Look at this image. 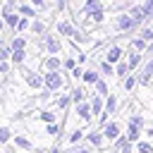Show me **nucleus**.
<instances>
[{"label": "nucleus", "instance_id": "20e7f679", "mask_svg": "<svg viewBox=\"0 0 153 153\" xmlns=\"http://www.w3.org/2000/svg\"><path fill=\"white\" fill-rule=\"evenodd\" d=\"M41 38H43V43H41V45H43V48H45L50 55H57V53L62 50V41H60L57 36H53V33H45V36H41Z\"/></svg>", "mask_w": 153, "mask_h": 153}, {"label": "nucleus", "instance_id": "2f4dec72", "mask_svg": "<svg viewBox=\"0 0 153 153\" xmlns=\"http://www.w3.org/2000/svg\"><path fill=\"white\" fill-rule=\"evenodd\" d=\"M31 31H33V33H38V36H45V24L36 19V22L31 24Z\"/></svg>", "mask_w": 153, "mask_h": 153}, {"label": "nucleus", "instance_id": "ddd939ff", "mask_svg": "<svg viewBox=\"0 0 153 153\" xmlns=\"http://www.w3.org/2000/svg\"><path fill=\"white\" fill-rule=\"evenodd\" d=\"M117 105H120L117 96H115V93H108V96H105V110H103V112H105V115L110 117V115H112V112L117 110Z\"/></svg>", "mask_w": 153, "mask_h": 153}, {"label": "nucleus", "instance_id": "1a4fd4ad", "mask_svg": "<svg viewBox=\"0 0 153 153\" xmlns=\"http://www.w3.org/2000/svg\"><path fill=\"white\" fill-rule=\"evenodd\" d=\"M141 57H143V55H141V50H134V48H131V50L127 53V65H129V69H131V72H134V69H139Z\"/></svg>", "mask_w": 153, "mask_h": 153}, {"label": "nucleus", "instance_id": "f257e3e1", "mask_svg": "<svg viewBox=\"0 0 153 153\" xmlns=\"http://www.w3.org/2000/svg\"><path fill=\"white\" fill-rule=\"evenodd\" d=\"M141 24L131 17V14H117L115 17V24H112V29L117 31V33H129V31H136Z\"/></svg>", "mask_w": 153, "mask_h": 153}, {"label": "nucleus", "instance_id": "393cba45", "mask_svg": "<svg viewBox=\"0 0 153 153\" xmlns=\"http://www.w3.org/2000/svg\"><path fill=\"white\" fill-rule=\"evenodd\" d=\"M38 120H43L45 124H50V122H57V115H55L53 110H41V112H38Z\"/></svg>", "mask_w": 153, "mask_h": 153}, {"label": "nucleus", "instance_id": "a211bd4d", "mask_svg": "<svg viewBox=\"0 0 153 153\" xmlns=\"http://www.w3.org/2000/svg\"><path fill=\"white\" fill-rule=\"evenodd\" d=\"M98 69H100L103 76H112V74H115V67H112V62H108V60H100V62H98Z\"/></svg>", "mask_w": 153, "mask_h": 153}, {"label": "nucleus", "instance_id": "79ce46f5", "mask_svg": "<svg viewBox=\"0 0 153 153\" xmlns=\"http://www.w3.org/2000/svg\"><path fill=\"white\" fill-rule=\"evenodd\" d=\"M0 72H2V74L10 72V62H7V60H0Z\"/></svg>", "mask_w": 153, "mask_h": 153}, {"label": "nucleus", "instance_id": "cd10ccee", "mask_svg": "<svg viewBox=\"0 0 153 153\" xmlns=\"http://www.w3.org/2000/svg\"><path fill=\"white\" fill-rule=\"evenodd\" d=\"M136 153H153V143L151 141H136Z\"/></svg>", "mask_w": 153, "mask_h": 153}, {"label": "nucleus", "instance_id": "6e6552de", "mask_svg": "<svg viewBox=\"0 0 153 153\" xmlns=\"http://www.w3.org/2000/svg\"><path fill=\"white\" fill-rule=\"evenodd\" d=\"M122 55H124V50H122L120 45H110V48L105 50V60H108V62H112V65L122 62Z\"/></svg>", "mask_w": 153, "mask_h": 153}, {"label": "nucleus", "instance_id": "b1692460", "mask_svg": "<svg viewBox=\"0 0 153 153\" xmlns=\"http://www.w3.org/2000/svg\"><path fill=\"white\" fill-rule=\"evenodd\" d=\"M14 65H24V60H26V53H24V48H17V50H12V57H10Z\"/></svg>", "mask_w": 153, "mask_h": 153}, {"label": "nucleus", "instance_id": "6ab92c4d", "mask_svg": "<svg viewBox=\"0 0 153 153\" xmlns=\"http://www.w3.org/2000/svg\"><path fill=\"white\" fill-rule=\"evenodd\" d=\"M69 93H72V103H74V105H76V103H81V100H86V91H84L81 86H74Z\"/></svg>", "mask_w": 153, "mask_h": 153}, {"label": "nucleus", "instance_id": "a19ab883", "mask_svg": "<svg viewBox=\"0 0 153 153\" xmlns=\"http://www.w3.org/2000/svg\"><path fill=\"white\" fill-rule=\"evenodd\" d=\"M141 72H146V74H151V76H153V60H148V62L143 65V69H141Z\"/></svg>", "mask_w": 153, "mask_h": 153}, {"label": "nucleus", "instance_id": "37998d69", "mask_svg": "<svg viewBox=\"0 0 153 153\" xmlns=\"http://www.w3.org/2000/svg\"><path fill=\"white\" fill-rule=\"evenodd\" d=\"M31 2H33V7H38V10H45V7H48L45 0H31Z\"/></svg>", "mask_w": 153, "mask_h": 153}, {"label": "nucleus", "instance_id": "bb28decb", "mask_svg": "<svg viewBox=\"0 0 153 153\" xmlns=\"http://www.w3.org/2000/svg\"><path fill=\"white\" fill-rule=\"evenodd\" d=\"M131 48H134V50H148V41L141 38V36H139V38H131Z\"/></svg>", "mask_w": 153, "mask_h": 153}, {"label": "nucleus", "instance_id": "c85d7f7f", "mask_svg": "<svg viewBox=\"0 0 153 153\" xmlns=\"http://www.w3.org/2000/svg\"><path fill=\"white\" fill-rule=\"evenodd\" d=\"M129 72H131V69H129L127 62H117V65H115V74H117V76H127Z\"/></svg>", "mask_w": 153, "mask_h": 153}, {"label": "nucleus", "instance_id": "412c9836", "mask_svg": "<svg viewBox=\"0 0 153 153\" xmlns=\"http://www.w3.org/2000/svg\"><path fill=\"white\" fill-rule=\"evenodd\" d=\"M93 93H98V96H108V81H105L103 76L93 84Z\"/></svg>", "mask_w": 153, "mask_h": 153}, {"label": "nucleus", "instance_id": "a878e982", "mask_svg": "<svg viewBox=\"0 0 153 153\" xmlns=\"http://www.w3.org/2000/svg\"><path fill=\"white\" fill-rule=\"evenodd\" d=\"M45 134H50V136H62V127L57 124V122H50V124H45Z\"/></svg>", "mask_w": 153, "mask_h": 153}, {"label": "nucleus", "instance_id": "e433bc0d", "mask_svg": "<svg viewBox=\"0 0 153 153\" xmlns=\"http://www.w3.org/2000/svg\"><path fill=\"white\" fill-rule=\"evenodd\" d=\"M72 153H93V146H76L72 148Z\"/></svg>", "mask_w": 153, "mask_h": 153}, {"label": "nucleus", "instance_id": "72a5a7b5", "mask_svg": "<svg viewBox=\"0 0 153 153\" xmlns=\"http://www.w3.org/2000/svg\"><path fill=\"white\" fill-rule=\"evenodd\" d=\"M76 62H79V60H76V57H65V60H62V67H65V69H69V72H72V69H74V67H76Z\"/></svg>", "mask_w": 153, "mask_h": 153}, {"label": "nucleus", "instance_id": "09e8293b", "mask_svg": "<svg viewBox=\"0 0 153 153\" xmlns=\"http://www.w3.org/2000/svg\"><path fill=\"white\" fill-rule=\"evenodd\" d=\"M151 127H153V122H151Z\"/></svg>", "mask_w": 153, "mask_h": 153}, {"label": "nucleus", "instance_id": "ea45409f", "mask_svg": "<svg viewBox=\"0 0 153 153\" xmlns=\"http://www.w3.org/2000/svg\"><path fill=\"white\" fill-rule=\"evenodd\" d=\"M98 5H100L98 0H86V2H84V12H86V10H93V7H98Z\"/></svg>", "mask_w": 153, "mask_h": 153}, {"label": "nucleus", "instance_id": "473e14b6", "mask_svg": "<svg viewBox=\"0 0 153 153\" xmlns=\"http://www.w3.org/2000/svg\"><path fill=\"white\" fill-rule=\"evenodd\" d=\"M127 122H131V124H136V127H143V124H146L143 115H139V112H136V115H129V120H127Z\"/></svg>", "mask_w": 153, "mask_h": 153}, {"label": "nucleus", "instance_id": "aec40b11", "mask_svg": "<svg viewBox=\"0 0 153 153\" xmlns=\"http://www.w3.org/2000/svg\"><path fill=\"white\" fill-rule=\"evenodd\" d=\"M139 86V74H129L124 76V91H134Z\"/></svg>", "mask_w": 153, "mask_h": 153}, {"label": "nucleus", "instance_id": "4be33fe9", "mask_svg": "<svg viewBox=\"0 0 153 153\" xmlns=\"http://www.w3.org/2000/svg\"><path fill=\"white\" fill-rule=\"evenodd\" d=\"M14 139V134H12V129L10 127H0V146H5V143H10Z\"/></svg>", "mask_w": 153, "mask_h": 153}, {"label": "nucleus", "instance_id": "7ed1b4c3", "mask_svg": "<svg viewBox=\"0 0 153 153\" xmlns=\"http://www.w3.org/2000/svg\"><path fill=\"white\" fill-rule=\"evenodd\" d=\"M100 129H103V134H105V139H108L110 143L124 134V131H122V127H120V122H115V120H108V122H105Z\"/></svg>", "mask_w": 153, "mask_h": 153}, {"label": "nucleus", "instance_id": "c03bdc74", "mask_svg": "<svg viewBox=\"0 0 153 153\" xmlns=\"http://www.w3.org/2000/svg\"><path fill=\"white\" fill-rule=\"evenodd\" d=\"M26 26H29V19H19V26H17V29H19V31H24Z\"/></svg>", "mask_w": 153, "mask_h": 153}, {"label": "nucleus", "instance_id": "423d86ee", "mask_svg": "<svg viewBox=\"0 0 153 153\" xmlns=\"http://www.w3.org/2000/svg\"><path fill=\"white\" fill-rule=\"evenodd\" d=\"M74 110H76V117H79L81 122H91V117H93L91 100H81V103H76V105H74Z\"/></svg>", "mask_w": 153, "mask_h": 153}, {"label": "nucleus", "instance_id": "f03ea898", "mask_svg": "<svg viewBox=\"0 0 153 153\" xmlns=\"http://www.w3.org/2000/svg\"><path fill=\"white\" fill-rule=\"evenodd\" d=\"M43 79H45V88H48V91H53V93L65 88V74H62V69L45 72V74H43Z\"/></svg>", "mask_w": 153, "mask_h": 153}, {"label": "nucleus", "instance_id": "5701e85b", "mask_svg": "<svg viewBox=\"0 0 153 153\" xmlns=\"http://www.w3.org/2000/svg\"><path fill=\"white\" fill-rule=\"evenodd\" d=\"M2 19H5V24L7 26H19V14H12V12H2Z\"/></svg>", "mask_w": 153, "mask_h": 153}, {"label": "nucleus", "instance_id": "7c9ffc66", "mask_svg": "<svg viewBox=\"0 0 153 153\" xmlns=\"http://www.w3.org/2000/svg\"><path fill=\"white\" fill-rule=\"evenodd\" d=\"M10 48H12V50H17V48H26V38H24V36H14L12 43H10Z\"/></svg>", "mask_w": 153, "mask_h": 153}, {"label": "nucleus", "instance_id": "49530a36", "mask_svg": "<svg viewBox=\"0 0 153 153\" xmlns=\"http://www.w3.org/2000/svg\"><path fill=\"white\" fill-rule=\"evenodd\" d=\"M50 153H65V151H60V148L55 146V148H50Z\"/></svg>", "mask_w": 153, "mask_h": 153}, {"label": "nucleus", "instance_id": "9b49d317", "mask_svg": "<svg viewBox=\"0 0 153 153\" xmlns=\"http://www.w3.org/2000/svg\"><path fill=\"white\" fill-rule=\"evenodd\" d=\"M86 14H88V24H100L103 17H105V10L98 5V7H93V10H86Z\"/></svg>", "mask_w": 153, "mask_h": 153}, {"label": "nucleus", "instance_id": "4468645a", "mask_svg": "<svg viewBox=\"0 0 153 153\" xmlns=\"http://www.w3.org/2000/svg\"><path fill=\"white\" fill-rule=\"evenodd\" d=\"M55 29H57V33H60V36H67V38H72V36L76 33V29H74L69 22H57V26H55Z\"/></svg>", "mask_w": 153, "mask_h": 153}, {"label": "nucleus", "instance_id": "f3484780", "mask_svg": "<svg viewBox=\"0 0 153 153\" xmlns=\"http://www.w3.org/2000/svg\"><path fill=\"white\" fill-rule=\"evenodd\" d=\"M72 105V93H60V98L55 100V108L57 110H67Z\"/></svg>", "mask_w": 153, "mask_h": 153}, {"label": "nucleus", "instance_id": "a18cd8bd", "mask_svg": "<svg viewBox=\"0 0 153 153\" xmlns=\"http://www.w3.org/2000/svg\"><path fill=\"white\" fill-rule=\"evenodd\" d=\"M67 7V0H57V10H65Z\"/></svg>", "mask_w": 153, "mask_h": 153}, {"label": "nucleus", "instance_id": "c9c22d12", "mask_svg": "<svg viewBox=\"0 0 153 153\" xmlns=\"http://www.w3.org/2000/svg\"><path fill=\"white\" fill-rule=\"evenodd\" d=\"M19 12H22V14H26V17H36V12H33L29 5H19Z\"/></svg>", "mask_w": 153, "mask_h": 153}, {"label": "nucleus", "instance_id": "f704fd0d", "mask_svg": "<svg viewBox=\"0 0 153 153\" xmlns=\"http://www.w3.org/2000/svg\"><path fill=\"white\" fill-rule=\"evenodd\" d=\"M141 38L151 41V38H153V26H143V29H141Z\"/></svg>", "mask_w": 153, "mask_h": 153}, {"label": "nucleus", "instance_id": "de8ad7c7", "mask_svg": "<svg viewBox=\"0 0 153 153\" xmlns=\"http://www.w3.org/2000/svg\"><path fill=\"white\" fill-rule=\"evenodd\" d=\"M2 26H5V22H2V19H0V29H2Z\"/></svg>", "mask_w": 153, "mask_h": 153}, {"label": "nucleus", "instance_id": "58836bf2", "mask_svg": "<svg viewBox=\"0 0 153 153\" xmlns=\"http://www.w3.org/2000/svg\"><path fill=\"white\" fill-rule=\"evenodd\" d=\"M14 7H17V0H7V2H5V7H2V12H12Z\"/></svg>", "mask_w": 153, "mask_h": 153}, {"label": "nucleus", "instance_id": "dca6fc26", "mask_svg": "<svg viewBox=\"0 0 153 153\" xmlns=\"http://www.w3.org/2000/svg\"><path fill=\"white\" fill-rule=\"evenodd\" d=\"M12 141H14V146H17V148H22V151H33V143H31V139H26L24 134H17Z\"/></svg>", "mask_w": 153, "mask_h": 153}, {"label": "nucleus", "instance_id": "c756f323", "mask_svg": "<svg viewBox=\"0 0 153 153\" xmlns=\"http://www.w3.org/2000/svg\"><path fill=\"white\" fill-rule=\"evenodd\" d=\"M84 134H86L84 129H74V131L69 134V143H72V146H76V143H79V141L84 139Z\"/></svg>", "mask_w": 153, "mask_h": 153}, {"label": "nucleus", "instance_id": "f8f14e48", "mask_svg": "<svg viewBox=\"0 0 153 153\" xmlns=\"http://www.w3.org/2000/svg\"><path fill=\"white\" fill-rule=\"evenodd\" d=\"M100 76H103V74H100V69H98V67H96V69H84V76H81V81L93 86V84H96Z\"/></svg>", "mask_w": 153, "mask_h": 153}, {"label": "nucleus", "instance_id": "39448f33", "mask_svg": "<svg viewBox=\"0 0 153 153\" xmlns=\"http://www.w3.org/2000/svg\"><path fill=\"white\" fill-rule=\"evenodd\" d=\"M86 141H88V146H93V148H103L105 146V134H103V129L98 127V129H91L88 134H86Z\"/></svg>", "mask_w": 153, "mask_h": 153}, {"label": "nucleus", "instance_id": "4c0bfd02", "mask_svg": "<svg viewBox=\"0 0 153 153\" xmlns=\"http://www.w3.org/2000/svg\"><path fill=\"white\" fill-rule=\"evenodd\" d=\"M81 76H84V69H81V67H74V69H72V79L76 81V79H81Z\"/></svg>", "mask_w": 153, "mask_h": 153}, {"label": "nucleus", "instance_id": "2eb2a0df", "mask_svg": "<svg viewBox=\"0 0 153 153\" xmlns=\"http://www.w3.org/2000/svg\"><path fill=\"white\" fill-rule=\"evenodd\" d=\"M43 69H45V72H55V69H62V60H60L57 55H50V57L43 62Z\"/></svg>", "mask_w": 153, "mask_h": 153}, {"label": "nucleus", "instance_id": "9d476101", "mask_svg": "<svg viewBox=\"0 0 153 153\" xmlns=\"http://www.w3.org/2000/svg\"><path fill=\"white\" fill-rule=\"evenodd\" d=\"M124 134H127V139H129V141H134V143H136V141H141V134H143V127H136V124H131V122H127V131H124Z\"/></svg>", "mask_w": 153, "mask_h": 153}, {"label": "nucleus", "instance_id": "0eeeda50", "mask_svg": "<svg viewBox=\"0 0 153 153\" xmlns=\"http://www.w3.org/2000/svg\"><path fill=\"white\" fill-rule=\"evenodd\" d=\"M24 81H26V86H31L33 91H38V88L45 86V79H43L41 74H36V72H24Z\"/></svg>", "mask_w": 153, "mask_h": 153}]
</instances>
